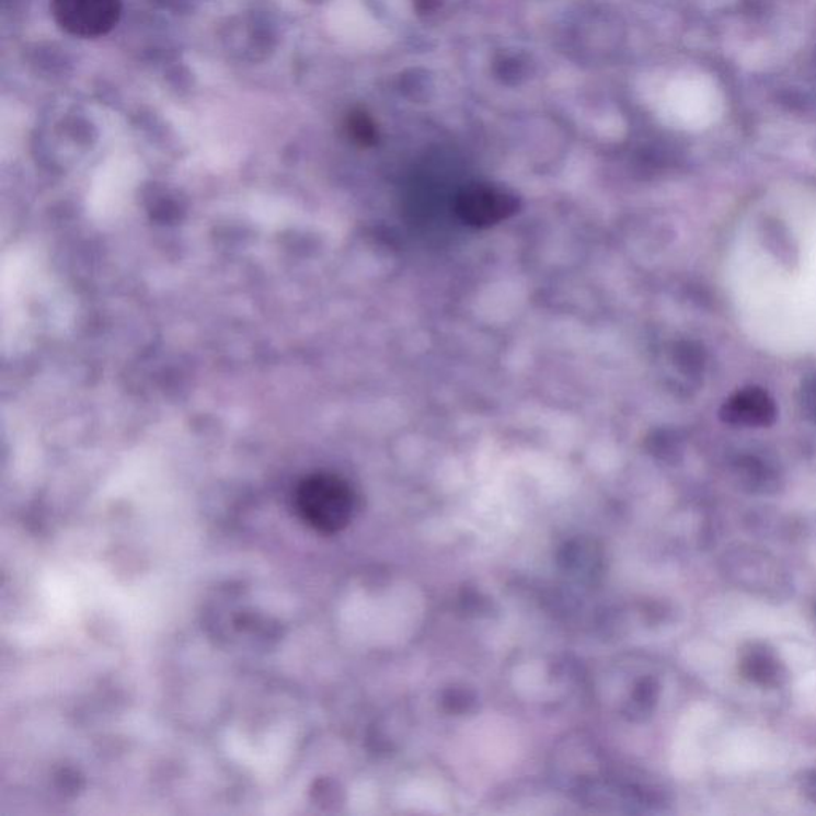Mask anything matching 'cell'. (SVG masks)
Returning a JSON list of instances; mask_svg holds the SVG:
<instances>
[{
	"instance_id": "obj_1",
	"label": "cell",
	"mask_w": 816,
	"mask_h": 816,
	"mask_svg": "<svg viewBox=\"0 0 816 816\" xmlns=\"http://www.w3.org/2000/svg\"><path fill=\"white\" fill-rule=\"evenodd\" d=\"M297 513L313 530L334 535L352 524L356 495L352 486L334 474H313L296 492Z\"/></svg>"
},
{
	"instance_id": "obj_2",
	"label": "cell",
	"mask_w": 816,
	"mask_h": 816,
	"mask_svg": "<svg viewBox=\"0 0 816 816\" xmlns=\"http://www.w3.org/2000/svg\"><path fill=\"white\" fill-rule=\"evenodd\" d=\"M724 576L738 588L772 600H784L791 594L790 573L779 560L755 548H738L721 559Z\"/></svg>"
},
{
	"instance_id": "obj_3",
	"label": "cell",
	"mask_w": 816,
	"mask_h": 816,
	"mask_svg": "<svg viewBox=\"0 0 816 816\" xmlns=\"http://www.w3.org/2000/svg\"><path fill=\"white\" fill-rule=\"evenodd\" d=\"M122 0H51V15L71 36L96 38L111 33L120 21Z\"/></svg>"
},
{
	"instance_id": "obj_4",
	"label": "cell",
	"mask_w": 816,
	"mask_h": 816,
	"mask_svg": "<svg viewBox=\"0 0 816 816\" xmlns=\"http://www.w3.org/2000/svg\"><path fill=\"white\" fill-rule=\"evenodd\" d=\"M517 196L492 187V185H469L462 188L455 202V211L462 222L475 229H489L513 217L518 211Z\"/></svg>"
},
{
	"instance_id": "obj_5",
	"label": "cell",
	"mask_w": 816,
	"mask_h": 816,
	"mask_svg": "<svg viewBox=\"0 0 816 816\" xmlns=\"http://www.w3.org/2000/svg\"><path fill=\"white\" fill-rule=\"evenodd\" d=\"M738 671L762 689H779L790 681V671L777 651L763 641H749L738 656Z\"/></svg>"
},
{
	"instance_id": "obj_6",
	"label": "cell",
	"mask_w": 816,
	"mask_h": 816,
	"mask_svg": "<svg viewBox=\"0 0 816 816\" xmlns=\"http://www.w3.org/2000/svg\"><path fill=\"white\" fill-rule=\"evenodd\" d=\"M349 133L357 142L369 146L375 141V128L372 122L364 114H353L349 118Z\"/></svg>"
},
{
	"instance_id": "obj_7",
	"label": "cell",
	"mask_w": 816,
	"mask_h": 816,
	"mask_svg": "<svg viewBox=\"0 0 816 816\" xmlns=\"http://www.w3.org/2000/svg\"><path fill=\"white\" fill-rule=\"evenodd\" d=\"M798 793L816 804V769L802 770L796 775Z\"/></svg>"
},
{
	"instance_id": "obj_8",
	"label": "cell",
	"mask_w": 816,
	"mask_h": 816,
	"mask_svg": "<svg viewBox=\"0 0 816 816\" xmlns=\"http://www.w3.org/2000/svg\"><path fill=\"white\" fill-rule=\"evenodd\" d=\"M814 618H815V623H816V601H815V606H814Z\"/></svg>"
}]
</instances>
